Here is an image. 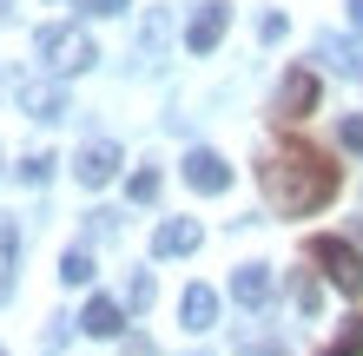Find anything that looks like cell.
<instances>
[{
    "label": "cell",
    "mask_w": 363,
    "mask_h": 356,
    "mask_svg": "<svg viewBox=\"0 0 363 356\" xmlns=\"http://www.w3.org/2000/svg\"><path fill=\"white\" fill-rule=\"evenodd\" d=\"M258 178H264L271 212H284V218L324 212V205L337 198V185H344V172H337V165L317 152V145H284V152H271Z\"/></svg>",
    "instance_id": "1"
},
{
    "label": "cell",
    "mask_w": 363,
    "mask_h": 356,
    "mask_svg": "<svg viewBox=\"0 0 363 356\" xmlns=\"http://www.w3.org/2000/svg\"><path fill=\"white\" fill-rule=\"evenodd\" d=\"M33 53H40V67H47L53 79H73V73H86L93 59H99V47L86 40V27H40V40H33Z\"/></svg>",
    "instance_id": "2"
},
{
    "label": "cell",
    "mask_w": 363,
    "mask_h": 356,
    "mask_svg": "<svg viewBox=\"0 0 363 356\" xmlns=\"http://www.w3.org/2000/svg\"><path fill=\"white\" fill-rule=\"evenodd\" d=\"M304 258L324 270V277L344 290V297H357V290H363V251H357L350 238H330V231H324V238H311V244H304Z\"/></svg>",
    "instance_id": "3"
},
{
    "label": "cell",
    "mask_w": 363,
    "mask_h": 356,
    "mask_svg": "<svg viewBox=\"0 0 363 356\" xmlns=\"http://www.w3.org/2000/svg\"><path fill=\"white\" fill-rule=\"evenodd\" d=\"M185 185L205 192V198H218V192H231V165L211 152V145H191V152H185Z\"/></svg>",
    "instance_id": "4"
},
{
    "label": "cell",
    "mask_w": 363,
    "mask_h": 356,
    "mask_svg": "<svg viewBox=\"0 0 363 356\" xmlns=\"http://www.w3.org/2000/svg\"><path fill=\"white\" fill-rule=\"evenodd\" d=\"M113 172H119V145H113V139H93V145H79V159H73V178L86 185V192L113 185Z\"/></svg>",
    "instance_id": "5"
},
{
    "label": "cell",
    "mask_w": 363,
    "mask_h": 356,
    "mask_svg": "<svg viewBox=\"0 0 363 356\" xmlns=\"http://www.w3.org/2000/svg\"><path fill=\"white\" fill-rule=\"evenodd\" d=\"M311 106H317V73L291 67L284 86H277V119H311Z\"/></svg>",
    "instance_id": "6"
},
{
    "label": "cell",
    "mask_w": 363,
    "mask_h": 356,
    "mask_svg": "<svg viewBox=\"0 0 363 356\" xmlns=\"http://www.w3.org/2000/svg\"><path fill=\"white\" fill-rule=\"evenodd\" d=\"M20 113L27 119H67V86L60 79H20Z\"/></svg>",
    "instance_id": "7"
},
{
    "label": "cell",
    "mask_w": 363,
    "mask_h": 356,
    "mask_svg": "<svg viewBox=\"0 0 363 356\" xmlns=\"http://www.w3.org/2000/svg\"><path fill=\"white\" fill-rule=\"evenodd\" d=\"M225 27H231V7H225V0H205V7L191 13V27H185V47L191 53H211L225 40Z\"/></svg>",
    "instance_id": "8"
},
{
    "label": "cell",
    "mask_w": 363,
    "mask_h": 356,
    "mask_svg": "<svg viewBox=\"0 0 363 356\" xmlns=\"http://www.w3.org/2000/svg\"><path fill=\"white\" fill-rule=\"evenodd\" d=\"M199 224H191V218H165L159 224V231H152V251H159V258H185V251H199Z\"/></svg>",
    "instance_id": "9"
},
{
    "label": "cell",
    "mask_w": 363,
    "mask_h": 356,
    "mask_svg": "<svg viewBox=\"0 0 363 356\" xmlns=\"http://www.w3.org/2000/svg\"><path fill=\"white\" fill-rule=\"evenodd\" d=\"M231 297H238L245 310H258L271 297V270L264 264H238V270H231Z\"/></svg>",
    "instance_id": "10"
},
{
    "label": "cell",
    "mask_w": 363,
    "mask_h": 356,
    "mask_svg": "<svg viewBox=\"0 0 363 356\" xmlns=\"http://www.w3.org/2000/svg\"><path fill=\"white\" fill-rule=\"evenodd\" d=\"M79 330H86V337H119V330H125V310L113 297H93L86 310H79Z\"/></svg>",
    "instance_id": "11"
},
{
    "label": "cell",
    "mask_w": 363,
    "mask_h": 356,
    "mask_svg": "<svg viewBox=\"0 0 363 356\" xmlns=\"http://www.w3.org/2000/svg\"><path fill=\"white\" fill-rule=\"evenodd\" d=\"M179 317H185V330H211V317H218V290L191 284L185 297H179Z\"/></svg>",
    "instance_id": "12"
},
{
    "label": "cell",
    "mask_w": 363,
    "mask_h": 356,
    "mask_svg": "<svg viewBox=\"0 0 363 356\" xmlns=\"http://www.w3.org/2000/svg\"><path fill=\"white\" fill-rule=\"evenodd\" d=\"M13 264H20V224L0 212V304H7V290H13Z\"/></svg>",
    "instance_id": "13"
},
{
    "label": "cell",
    "mask_w": 363,
    "mask_h": 356,
    "mask_svg": "<svg viewBox=\"0 0 363 356\" xmlns=\"http://www.w3.org/2000/svg\"><path fill=\"white\" fill-rule=\"evenodd\" d=\"M324 59H330V67L337 73H344V79H363V47H357V40H324Z\"/></svg>",
    "instance_id": "14"
},
{
    "label": "cell",
    "mask_w": 363,
    "mask_h": 356,
    "mask_svg": "<svg viewBox=\"0 0 363 356\" xmlns=\"http://www.w3.org/2000/svg\"><path fill=\"white\" fill-rule=\"evenodd\" d=\"M60 284H67V290H79V284H93V251H86V244H73L67 258H60Z\"/></svg>",
    "instance_id": "15"
},
{
    "label": "cell",
    "mask_w": 363,
    "mask_h": 356,
    "mask_svg": "<svg viewBox=\"0 0 363 356\" xmlns=\"http://www.w3.org/2000/svg\"><path fill=\"white\" fill-rule=\"evenodd\" d=\"M125 198H133V205H152L159 198V172H133V178H125Z\"/></svg>",
    "instance_id": "16"
},
{
    "label": "cell",
    "mask_w": 363,
    "mask_h": 356,
    "mask_svg": "<svg viewBox=\"0 0 363 356\" xmlns=\"http://www.w3.org/2000/svg\"><path fill=\"white\" fill-rule=\"evenodd\" d=\"M337 356H363V317H350L344 330H337V343H330Z\"/></svg>",
    "instance_id": "17"
},
{
    "label": "cell",
    "mask_w": 363,
    "mask_h": 356,
    "mask_svg": "<svg viewBox=\"0 0 363 356\" xmlns=\"http://www.w3.org/2000/svg\"><path fill=\"white\" fill-rule=\"evenodd\" d=\"M125 304H133V310L152 304V270H133V284H125Z\"/></svg>",
    "instance_id": "18"
},
{
    "label": "cell",
    "mask_w": 363,
    "mask_h": 356,
    "mask_svg": "<svg viewBox=\"0 0 363 356\" xmlns=\"http://www.w3.org/2000/svg\"><path fill=\"white\" fill-rule=\"evenodd\" d=\"M20 178H27V185H47L53 178V152H33L27 165H20Z\"/></svg>",
    "instance_id": "19"
},
{
    "label": "cell",
    "mask_w": 363,
    "mask_h": 356,
    "mask_svg": "<svg viewBox=\"0 0 363 356\" xmlns=\"http://www.w3.org/2000/svg\"><path fill=\"white\" fill-rule=\"evenodd\" d=\"M337 139H344V152H357V159H363V113H350L344 125H337Z\"/></svg>",
    "instance_id": "20"
},
{
    "label": "cell",
    "mask_w": 363,
    "mask_h": 356,
    "mask_svg": "<svg viewBox=\"0 0 363 356\" xmlns=\"http://www.w3.org/2000/svg\"><path fill=\"white\" fill-rule=\"evenodd\" d=\"M73 7H86V13H125L133 0H73Z\"/></svg>",
    "instance_id": "21"
},
{
    "label": "cell",
    "mask_w": 363,
    "mask_h": 356,
    "mask_svg": "<svg viewBox=\"0 0 363 356\" xmlns=\"http://www.w3.org/2000/svg\"><path fill=\"white\" fill-rule=\"evenodd\" d=\"M119 356H152V343H145V337H125V350Z\"/></svg>",
    "instance_id": "22"
},
{
    "label": "cell",
    "mask_w": 363,
    "mask_h": 356,
    "mask_svg": "<svg viewBox=\"0 0 363 356\" xmlns=\"http://www.w3.org/2000/svg\"><path fill=\"white\" fill-rule=\"evenodd\" d=\"M350 27H363V0H350Z\"/></svg>",
    "instance_id": "23"
},
{
    "label": "cell",
    "mask_w": 363,
    "mask_h": 356,
    "mask_svg": "<svg viewBox=\"0 0 363 356\" xmlns=\"http://www.w3.org/2000/svg\"><path fill=\"white\" fill-rule=\"evenodd\" d=\"M251 356H284V350H251Z\"/></svg>",
    "instance_id": "24"
},
{
    "label": "cell",
    "mask_w": 363,
    "mask_h": 356,
    "mask_svg": "<svg viewBox=\"0 0 363 356\" xmlns=\"http://www.w3.org/2000/svg\"><path fill=\"white\" fill-rule=\"evenodd\" d=\"M7 13H13V7H7V0H0V20H7Z\"/></svg>",
    "instance_id": "25"
},
{
    "label": "cell",
    "mask_w": 363,
    "mask_h": 356,
    "mask_svg": "<svg viewBox=\"0 0 363 356\" xmlns=\"http://www.w3.org/2000/svg\"><path fill=\"white\" fill-rule=\"evenodd\" d=\"M324 356H337V350H324Z\"/></svg>",
    "instance_id": "26"
},
{
    "label": "cell",
    "mask_w": 363,
    "mask_h": 356,
    "mask_svg": "<svg viewBox=\"0 0 363 356\" xmlns=\"http://www.w3.org/2000/svg\"><path fill=\"white\" fill-rule=\"evenodd\" d=\"M0 356H7V350H0Z\"/></svg>",
    "instance_id": "27"
}]
</instances>
